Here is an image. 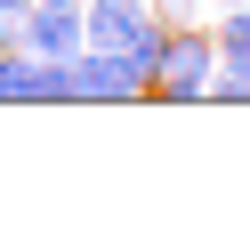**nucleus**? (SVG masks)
Wrapping results in <instances>:
<instances>
[{"label":"nucleus","instance_id":"6","mask_svg":"<svg viewBox=\"0 0 250 234\" xmlns=\"http://www.w3.org/2000/svg\"><path fill=\"white\" fill-rule=\"evenodd\" d=\"M202 17V0H162V24H194Z\"/></svg>","mask_w":250,"mask_h":234},{"label":"nucleus","instance_id":"7","mask_svg":"<svg viewBox=\"0 0 250 234\" xmlns=\"http://www.w3.org/2000/svg\"><path fill=\"white\" fill-rule=\"evenodd\" d=\"M210 8H218V17H226V8H250V0H210Z\"/></svg>","mask_w":250,"mask_h":234},{"label":"nucleus","instance_id":"1","mask_svg":"<svg viewBox=\"0 0 250 234\" xmlns=\"http://www.w3.org/2000/svg\"><path fill=\"white\" fill-rule=\"evenodd\" d=\"M81 24H89V49H113L129 57L137 73H162V49H169V24L153 0H81Z\"/></svg>","mask_w":250,"mask_h":234},{"label":"nucleus","instance_id":"4","mask_svg":"<svg viewBox=\"0 0 250 234\" xmlns=\"http://www.w3.org/2000/svg\"><path fill=\"white\" fill-rule=\"evenodd\" d=\"M24 49L33 57H81L89 49V24H81V0H33V17H24Z\"/></svg>","mask_w":250,"mask_h":234},{"label":"nucleus","instance_id":"2","mask_svg":"<svg viewBox=\"0 0 250 234\" xmlns=\"http://www.w3.org/2000/svg\"><path fill=\"white\" fill-rule=\"evenodd\" d=\"M210 73H218V33H202V24H169L153 97H162V105H194V97H210Z\"/></svg>","mask_w":250,"mask_h":234},{"label":"nucleus","instance_id":"3","mask_svg":"<svg viewBox=\"0 0 250 234\" xmlns=\"http://www.w3.org/2000/svg\"><path fill=\"white\" fill-rule=\"evenodd\" d=\"M73 97L81 105H137V97H153V81L113 49H81L73 57Z\"/></svg>","mask_w":250,"mask_h":234},{"label":"nucleus","instance_id":"5","mask_svg":"<svg viewBox=\"0 0 250 234\" xmlns=\"http://www.w3.org/2000/svg\"><path fill=\"white\" fill-rule=\"evenodd\" d=\"M218 73H242L250 81V8H226L218 17Z\"/></svg>","mask_w":250,"mask_h":234}]
</instances>
